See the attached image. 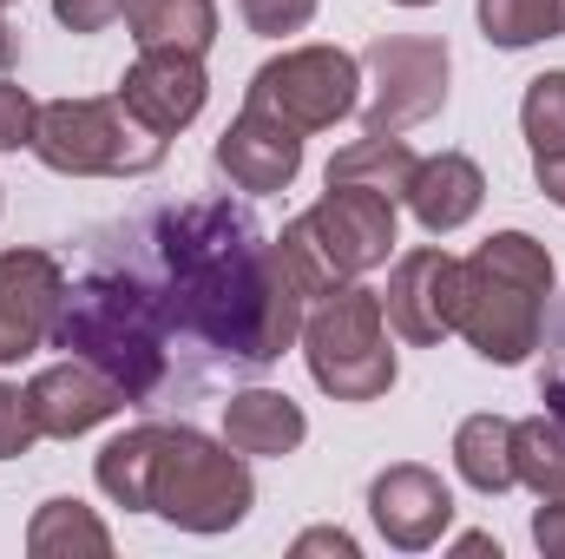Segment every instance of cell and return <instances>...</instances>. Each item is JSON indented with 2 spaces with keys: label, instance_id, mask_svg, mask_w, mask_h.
<instances>
[{
  "label": "cell",
  "instance_id": "28",
  "mask_svg": "<svg viewBox=\"0 0 565 559\" xmlns=\"http://www.w3.org/2000/svg\"><path fill=\"white\" fill-rule=\"evenodd\" d=\"M33 119H40L33 93H26V86H13V80H0V151L33 145Z\"/></svg>",
  "mask_w": 565,
  "mask_h": 559
},
{
  "label": "cell",
  "instance_id": "21",
  "mask_svg": "<svg viewBox=\"0 0 565 559\" xmlns=\"http://www.w3.org/2000/svg\"><path fill=\"white\" fill-rule=\"evenodd\" d=\"M454 467L473 494H507L513 481V421L507 415H467L454 428Z\"/></svg>",
  "mask_w": 565,
  "mask_h": 559
},
{
  "label": "cell",
  "instance_id": "9",
  "mask_svg": "<svg viewBox=\"0 0 565 559\" xmlns=\"http://www.w3.org/2000/svg\"><path fill=\"white\" fill-rule=\"evenodd\" d=\"M447 40L434 33H382L362 53V133H415L447 106Z\"/></svg>",
  "mask_w": 565,
  "mask_h": 559
},
{
  "label": "cell",
  "instance_id": "31",
  "mask_svg": "<svg viewBox=\"0 0 565 559\" xmlns=\"http://www.w3.org/2000/svg\"><path fill=\"white\" fill-rule=\"evenodd\" d=\"M533 547L546 559H565V494L559 500H540V514H533Z\"/></svg>",
  "mask_w": 565,
  "mask_h": 559
},
{
  "label": "cell",
  "instance_id": "23",
  "mask_svg": "<svg viewBox=\"0 0 565 559\" xmlns=\"http://www.w3.org/2000/svg\"><path fill=\"white\" fill-rule=\"evenodd\" d=\"M480 33L487 46H540V40H565V0H480Z\"/></svg>",
  "mask_w": 565,
  "mask_h": 559
},
{
  "label": "cell",
  "instance_id": "29",
  "mask_svg": "<svg viewBox=\"0 0 565 559\" xmlns=\"http://www.w3.org/2000/svg\"><path fill=\"white\" fill-rule=\"evenodd\" d=\"M53 20L73 33H106L113 20H126V0H53Z\"/></svg>",
  "mask_w": 565,
  "mask_h": 559
},
{
  "label": "cell",
  "instance_id": "27",
  "mask_svg": "<svg viewBox=\"0 0 565 559\" xmlns=\"http://www.w3.org/2000/svg\"><path fill=\"white\" fill-rule=\"evenodd\" d=\"M546 369H540V402H546V415H559L565 421V296H559V309L546 316Z\"/></svg>",
  "mask_w": 565,
  "mask_h": 559
},
{
  "label": "cell",
  "instance_id": "12",
  "mask_svg": "<svg viewBox=\"0 0 565 559\" xmlns=\"http://www.w3.org/2000/svg\"><path fill=\"white\" fill-rule=\"evenodd\" d=\"M369 520L395 553H427L454 527V494L422 461H395L369 481Z\"/></svg>",
  "mask_w": 565,
  "mask_h": 559
},
{
  "label": "cell",
  "instance_id": "8",
  "mask_svg": "<svg viewBox=\"0 0 565 559\" xmlns=\"http://www.w3.org/2000/svg\"><path fill=\"white\" fill-rule=\"evenodd\" d=\"M244 106L277 113L296 133H329L335 119H349L362 106V60L342 46H289L250 73Z\"/></svg>",
  "mask_w": 565,
  "mask_h": 559
},
{
  "label": "cell",
  "instance_id": "22",
  "mask_svg": "<svg viewBox=\"0 0 565 559\" xmlns=\"http://www.w3.org/2000/svg\"><path fill=\"white\" fill-rule=\"evenodd\" d=\"M513 481L533 487L540 500H559L565 494V421L559 415L513 421Z\"/></svg>",
  "mask_w": 565,
  "mask_h": 559
},
{
  "label": "cell",
  "instance_id": "6",
  "mask_svg": "<svg viewBox=\"0 0 565 559\" xmlns=\"http://www.w3.org/2000/svg\"><path fill=\"white\" fill-rule=\"evenodd\" d=\"M302 362L316 376L322 395L335 402H382L395 389V349H388V309H382V289H362V283H335L309 303L302 316Z\"/></svg>",
  "mask_w": 565,
  "mask_h": 559
},
{
  "label": "cell",
  "instance_id": "3",
  "mask_svg": "<svg viewBox=\"0 0 565 559\" xmlns=\"http://www.w3.org/2000/svg\"><path fill=\"white\" fill-rule=\"evenodd\" d=\"M53 349L113 376L126 409H151L178 376V349H171L164 309L151 296V277L139 271V257H99L79 283H66Z\"/></svg>",
  "mask_w": 565,
  "mask_h": 559
},
{
  "label": "cell",
  "instance_id": "34",
  "mask_svg": "<svg viewBox=\"0 0 565 559\" xmlns=\"http://www.w3.org/2000/svg\"><path fill=\"white\" fill-rule=\"evenodd\" d=\"M7 7H13V0H0V66H13V27H7Z\"/></svg>",
  "mask_w": 565,
  "mask_h": 559
},
{
  "label": "cell",
  "instance_id": "18",
  "mask_svg": "<svg viewBox=\"0 0 565 559\" xmlns=\"http://www.w3.org/2000/svg\"><path fill=\"white\" fill-rule=\"evenodd\" d=\"M26 553L33 559H106L113 553V527H106L86 500L60 494V500H46V507L26 520Z\"/></svg>",
  "mask_w": 565,
  "mask_h": 559
},
{
  "label": "cell",
  "instance_id": "5",
  "mask_svg": "<svg viewBox=\"0 0 565 559\" xmlns=\"http://www.w3.org/2000/svg\"><path fill=\"white\" fill-rule=\"evenodd\" d=\"M395 198L369 191V184H329L296 224H282L277 251L282 264L296 271V283L309 289V303L322 289L349 277H369L395 257Z\"/></svg>",
  "mask_w": 565,
  "mask_h": 559
},
{
  "label": "cell",
  "instance_id": "10",
  "mask_svg": "<svg viewBox=\"0 0 565 559\" xmlns=\"http://www.w3.org/2000/svg\"><path fill=\"white\" fill-rule=\"evenodd\" d=\"M382 309H388V329L415 349H434L454 336V316H460V257L422 244V251H402L388 289H382Z\"/></svg>",
  "mask_w": 565,
  "mask_h": 559
},
{
  "label": "cell",
  "instance_id": "19",
  "mask_svg": "<svg viewBox=\"0 0 565 559\" xmlns=\"http://www.w3.org/2000/svg\"><path fill=\"white\" fill-rule=\"evenodd\" d=\"M126 27L139 46H171L204 60L217 40V0H126Z\"/></svg>",
  "mask_w": 565,
  "mask_h": 559
},
{
  "label": "cell",
  "instance_id": "17",
  "mask_svg": "<svg viewBox=\"0 0 565 559\" xmlns=\"http://www.w3.org/2000/svg\"><path fill=\"white\" fill-rule=\"evenodd\" d=\"M224 441L250 461H282L309 441V415L282 389H237L224 402Z\"/></svg>",
  "mask_w": 565,
  "mask_h": 559
},
{
  "label": "cell",
  "instance_id": "24",
  "mask_svg": "<svg viewBox=\"0 0 565 559\" xmlns=\"http://www.w3.org/2000/svg\"><path fill=\"white\" fill-rule=\"evenodd\" d=\"M520 133H526V151H533V178H540V171H559L565 165V73L526 80Z\"/></svg>",
  "mask_w": 565,
  "mask_h": 559
},
{
  "label": "cell",
  "instance_id": "14",
  "mask_svg": "<svg viewBox=\"0 0 565 559\" xmlns=\"http://www.w3.org/2000/svg\"><path fill=\"white\" fill-rule=\"evenodd\" d=\"M217 171L237 184V191H289L296 184V171H302V133L296 126H282L277 113H264V106H244L231 126H224V139H217Z\"/></svg>",
  "mask_w": 565,
  "mask_h": 559
},
{
  "label": "cell",
  "instance_id": "20",
  "mask_svg": "<svg viewBox=\"0 0 565 559\" xmlns=\"http://www.w3.org/2000/svg\"><path fill=\"white\" fill-rule=\"evenodd\" d=\"M415 151L402 133H369V139L342 145L335 158H329V184H369V191H382V198H408V184H415Z\"/></svg>",
  "mask_w": 565,
  "mask_h": 559
},
{
  "label": "cell",
  "instance_id": "1",
  "mask_svg": "<svg viewBox=\"0 0 565 559\" xmlns=\"http://www.w3.org/2000/svg\"><path fill=\"white\" fill-rule=\"evenodd\" d=\"M139 271L151 277L171 342L231 369L282 362L309 316V289L282 264L277 238H264L250 204L231 198L158 211L139 231Z\"/></svg>",
  "mask_w": 565,
  "mask_h": 559
},
{
  "label": "cell",
  "instance_id": "7",
  "mask_svg": "<svg viewBox=\"0 0 565 559\" xmlns=\"http://www.w3.org/2000/svg\"><path fill=\"white\" fill-rule=\"evenodd\" d=\"M26 151L60 178H145V171L164 165V133H151L119 93H106V99H46Z\"/></svg>",
  "mask_w": 565,
  "mask_h": 559
},
{
  "label": "cell",
  "instance_id": "15",
  "mask_svg": "<svg viewBox=\"0 0 565 559\" xmlns=\"http://www.w3.org/2000/svg\"><path fill=\"white\" fill-rule=\"evenodd\" d=\"M26 409H33V421H40V441H73V434H93L99 421L119 415L126 395H119L113 376H99L93 362L66 356V362L40 369V376L26 382Z\"/></svg>",
  "mask_w": 565,
  "mask_h": 559
},
{
  "label": "cell",
  "instance_id": "30",
  "mask_svg": "<svg viewBox=\"0 0 565 559\" xmlns=\"http://www.w3.org/2000/svg\"><path fill=\"white\" fill-rule=\"evenodd\" d=\"M296 559H316V553H335V559H355L362 547H355V534H342V527H309V534H296V547H289Z\"/></svg>",
  "mask_w": 565,
  "mask_h": 559
},
{
  "label": "cell",
  "instance_id": "16",
  "mask_svg": "<svg viewBox=\"0 0 565 559\" xmlns=\"http://www.w3.org/2000/svg\"><path fill=\"white\" fill-rule=\"evenodd\" d=\"M480 198H487V171L467 151H434V158L415 165V184H408L402 204L415 211V224L427 238H447V231H460L480 211Z\"/></svg>",
  "mask_w": 565,
  "mask_h": 559
},
{
  "label": "cell",
  "instance_id": "13",
  "mask_svg": "<svg viewBox=\"0 0 565 559\" xmlns=\"http://www.w3.org/2000/svg\"><path fill=\"white\" fill-rule=\"evenodd\" d=\"M119 99L139 113L151 133H184L204 99H211V80H204V60L198 53H171V46H139V60L126 66L119 80Z\"/></svg>",
  "mask_w": 565,
  "mask_h": 559
},
{
  "label": "cell",
  "instance_id": "32",
  "mask_svg": "<svg viewBox=\"0 0 565 559\" xmlns=\"http://www.w3.org/2000/svg\"><path fill=\"white\" fill-rule=\"evenodd\" d=\"M454 553H467V559L493 553V559H500V540H487V534H460V540H454Z\"/></svg>",
  "mask_w": 565,
  "mask_h": 559
},
{
  "label": "cell",
  "instance_id": "2",
  "mask_svg": "<svg viewBox=\"0 0 565 559\" xmlns=\"http://www.w3.org/2000/svg\"><path fill=\"white\" fill-rule=\"evenodd\" d=\"M93 481L113 507L126 514H158L184 534H231L257 507L250 454L231 441H211L184 421H139L119 441L99 447Z\"/></svg>",
  "mask_w": 565,
  "mask_h": 559
},
{
  "label": "cell",
  "instance_id": "26",
  "mask_svg": "<svg viewBox=\"0 0 565 559\" xmlns=\"http://www.w3.org/2000/svg\"><path fill=\"white\" fill-rule=\"evenodd\" d=\"M244 7V27L264 33V40H282V33H302L316 20V0H237Z\"/></svg>",
  "mask_w": 565,
  "mask_h": 559
},
{
  "label": "cell",
  "instance_id": "4",
  "mask_svg": "<svg viewBox=\"0 0 565 559\" xmlns=\"http://www.w3.org/2000/svg\"><path fill=\"white\" fill-rule=\"evenodd\" d=\"M546 296H553V251L526 231H493L473 257H460V316L454 336L493 369H513L546 336Z\"/></svg>",
  "mask_w": 565,
  "mask_h": 559
},
{
  "label": "cell",
  "instance_id": "25",
  "mask_svg": "<svg viewBox=\"0 0 565 559\" xmlns=\"http://www.w3.org/2000/svg\"><path fill=\"white\" fill-rule=\"evenodd\" d=\"M33 441H40V421H33V409H26V389L0 382V461L33 454Z\"/></svg>",
  "mask_w": 565,
  "mask_h": 559
},
{
  "label": "cell",
  "instance_id": "33",
  "mask_svg": "<svg viewBox=\"0 0 565 559\" xmlns=\"http://www.w3.org/2000/svg\"><path fill=\"white\" fill-rule=\"evenodd\" d=\"M540 191H546V198L565 211V165H559V171H540Z\"/></svg>",
  "mask_w": 565,
  "mask_h": 559
},
{
  "label": "cell",
  "instance_id": "35",
  "mask_svg": "<svg viewBox=\"0 0 565 559\" xmlns=\"http://www.w3.org/2000/svg\"><path fill=\"white\" fill-rule=\"evenodd\" d=\"M395 7H434V0H395Z\"/></svg>",
  "mask_w": 565,
  "mask_h": 559
},
{
  "label": "cell",
  "instance_id": "11",
  "mask_svg": "<svg viewBox=\"0 0 565 559\" xmlns=\"http://www.w3.org/2000/svg\"><path fill=\"white\" fill-rule=\"evenodd\" d=\"M60 303H66V271L53 251H33V244L0 251V369L53 342Z\"/></svg>",
  "mask_w": 565,
  "mask_h": 559
}]
</instances>
